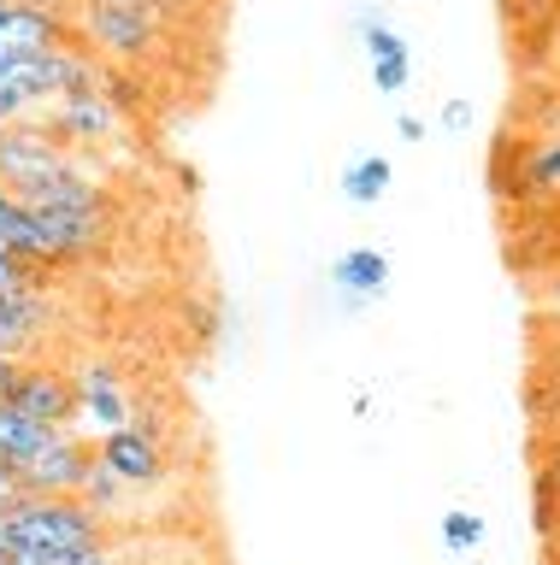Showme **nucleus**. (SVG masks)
I'll return each instance as SVG.
<instances>
[{
	"instance_id": "obj_1",
	"label": "nucleus",
	"mask_w": 560,
	"mask_h": 565,
	"mask_svg": "<svg viewBox=\"0 0 560 565\" xmlns=\"http://www.w3.org/2000/svg\"><path fill=\"white\" fill-rule=\"evenodd\" d=\"M47 554V559H77L107 547V519L89 501H47V494H24L19 507L7 512V554Z\"/></svg>"
},
{
	"instance_id": "obj_2",
	"label": "nucleus",
	"mask_w": 560,
	"mask_h": 565,
	"mask_svg": "<svg viewBox=\"0 0 560 565\" xmlns=\"http://www.w3.org/2000/svg\"><path fill=\"white\" fill-rule=\"evenodd\" d=\"M77 35L95 42V60H154L166 42L160 7H136V0H77Z\"/></svg>"
},
{
	"instance_id": "obj_3",
	"label": "nucleus",
	"mask_w": 560,
	"mask_h": 565,
	"mask_svg": "<svg viewBox=\"0 0 560 565\" xmlns=\"http://www.w3.org/2000/svg\"><path fill=\"white\" fill-rule=\"evenodd\" d=\"M95 459L107 466L118 483H125L130 494H142V489H160L166 477H171V454H166V430L154 418H136L125 424V430H113V436H101L95 441Z\"/></svg>"
},
{
	"instance_id": "obj_4",
	"label": "nucleus",
	"mask_w": 560,
	"mask_h": 565,
	"mask_svg": "<svg viewBox=\"0 0 560 565\" xmlns=\"http://www.w3.org/2000/svg\"><path fill=\"white\" fill-rule=\"evenodd\" d=\"M7 406L24 413L30 424H47V430H65L77 418V377L54 360H19V377L7 388Z\"/></svg>"
},
{
	"instance_id": "obj_5",
	"label": "nucleus",
	"mask_w": 560,
	"mask_h": 565,
	"mask_svg": "<svg viewBox=\"0 0 560 565\" xmlns=\"http://www.w3.org/2000/svg\"><path fill=\"white\" fill-rule=\"evenodd\" d=\"M83 42L72 12H42V7H19V0H0V71L7 65H24V60H42L54 47H72Z\"/></svg>"
},
{
	"instance_id": "obj_6",
	"label": "nucleus",
	"mask_w": 560,
	"mask_h": 565,
	"mask_svg": "<svg viewBox=\"0 0 560 565\" xmlns=\"http://www.w3.org/2000/svg\"><path fill=\"white\" fill-rule=\"evenodd\" d=\"M72 159L77 153L65 148L42 118L7 124V130H0V189H24V183H36V177H47V171L72 166Z\"/></svg>"
},
{
	"instance_id": "obj_7",
	"label": "nucleus",
	"mask_w": 560,
	"mask_h": 565,
	"mask_svg": "<svg viewBox=\"0 0 560 565\" xmlns=\"http://www.w3.org/2000/svg\"><path fill=\"white\" fill-rule=\"evenodd\" d=\"M89 471H95V448H89L83 436L60 430L54 448H42L19 477H24V494H47V501H83Z\"/></svg>"
},
{
	"instance_id": "obj_8",
	"label": "nucleus",
	"mask_w": 560,
	"mask_h": 565,
	"mask_svg": "<svg viewBox=\"0 0 560 565\" xmlns=\"http://www.w3.org/2000/svg\"><path fill=\"white\" fill-rule=\"evenodd\" d=\"M12 194H19L24 206H36V212H77V218H107L113 212V194L101 189V177H89L83 159H72V166L47 171V177H36V183H24Z\"/></svg>"
},
{
	"instance_id": "obj_9",
	"label": "nucleus",
	"mask_w": 560,
	"mask_h": 565,
	"mask_svg": "<svg viewBox=\"0 0 560 565\" xmlns=\"http://www.w3.org/2000/svg\"><path fill=\"white\" fill-rule=\"evenodd\" d=\"M42 124L77 153V148H101V141H113L118 130H125V113L107 100V88H89V95H60L42 113Z\"/></svg>"
},
{
	"instance_id": "obj_10",
	"label": "nucleus",
	"mask_w": 560,
	"mask_h": 565,
	"mask_svg": "<svg viewBox=\"0 0 560 565\" xmlns=\"http://www.w3.org/2000/svg\"><path fill=\"white\" fill-rule=\"evenodd\" d=\"M72 377H77V418H89V430L113 436V430H125V424H136V395H130V383L118 365L89 360V365H77Z\"/></svg>"
},
{
	"instance_id": "obj_11",
	"label": "nucleus",
	"mask_w": 560,
	"mask_h": 565,
	"mask_svg": "<svg viewBox=\"0 0 560 565\" xmlns=\"http://www.w3.org/2000/svg\"><path fill=\"white\" fill-rule=\"evenodd\" d=\"M330 289L342 295V307H372V300L390 295V254H378V247H348V254L330 265Z\"/></svg>"
},
{
	"instance_id": "obj_12",
	"label": "nucleus",
	"mask_w": 560,
	"mask_h": 565,
	"mask_svg": "<svg viewBox=\"0 0 560 565\" xmlns=\"http://www.w3.org/2000/svg\"><path fill=\"white\" fill-rule=\"evenodd\" d=\"M0 247L36 259L42 271H47V218H42L36 206H24L12 189H0Z\"/></svg>"
},
{
	"instance_id": "obj_13",
	"label": "nucleus",
	"mask_w": 560,
	"mask_h": 565,
	"mask_svg": "<svg viewBox=\"0 0 560 565\" xmlns=\"http://www.w3.org/2000/svg\"><path fill=\"white\" fill-rule=\"evenodd\" d=\"M390 183H395V166H390L383 153H366V159H355V166L342 171L348 206H378L383 194H390Z\"/></svg>"
},
{
	"instance_id": "obj_14",
	"label": "nucleus",
	"mask_w": 560,
	"mask_h": 565,
	"mask_svg": "<svg viewBox=\"0 0 560 565\" xmlns=\"http://www.w3.org/2000/svg\"><path fill=\"white\" fill-rule=\"evenodd\" d=\"M519 183L537 189V194H554V189H560V136H542V141H531V148H525Z\"/></svg>"
},
{
	"instance_id": "obj_15",
	"label": "nucleus",
	"mask_w": 560,
	"mask_h": 565,
	"mask_svg": "<svg viewBox=\"0 0 560 565\" xmlns=\"http://www.w3.org/2000/svg\"><path fill=\"white\" fill-rule=\"evenodd\" d=\"M360 42H366V60L383 65V60H413V47L401 42V30H390L378 12H360Z\"/></svg>"
},
{
	"instance_id": "obj_16",
	"label": "nucleus",
	"mask_w": 560,
	"mask_h": 565,
	"mask_svg": "<svg viewBox=\"0 0 560 565\" xmlns=\"http://www.w3.org/2000/svg\"><path fill=\"white\" fill-rule=\"evenodd\" d=\"M83 501H89V507L101 512V519H113L118 507H130V501H136V494H130V489L118 483V477H113V471H107V466H101V459H95L89 483H83Z\"/></svg>"
},
{
	"instance_id": "obj_17",
	"label": "nucleus",
	"mask_w": 560,
	"mask_h": 565,
	"mask_svg": "<svg viewBox=\"0 0 560 565\" xmlns=\"http://www.w3.org/2000/svg\"><path fill=\"white\" fill-rule=\"evenodd\" d=\"M484 542V519L478 512H443V547L448 554H472Z\"/></svg>"
},
{
	"instance_id": "obj_18",
	"label": "nucleus",
	"mask_w": 560,
	"mask_h": 565,
	"mask_svg": "<svg viewBox=\"0 0 560 565\" xmlns=\"http://www.w3.org/2000/svg\"><path fill=\"white\" fill-rule=\"evenodd\" d=\"M7 289H42V265L12 254V247H0V295Z\"/></svg>"
},
{
	"instance_id": "obj_19",
	"label": "nucleus",
	"mask_w": 560,
	"mask_h": 565,
	"mask_svg": "<svg viewBox=\"0 0 560 565\" xmlns=\"http://www.w3.org/2000/svg\"><path fill=\"white\" fill-rule=\"evenodd\" d=\"M408 77H413V60H383V65H372L378 95H401V88H408Z\"/></svg>"
},
{
	"instance_id": "obj_20",
	"label": "nucleus",
	"mask_w": 560,
	"mask_h": 565,
	"mask_svg": "<svg viewBox=\"0 0 560 565\" xmlns=\"http://www.w3.org/2000/svg\"><path fill=\"white\" fill-rule=\"evenodd\" d=\"M443 124H448V130H466V124H472V106H466L461 95L443 100Z\"/></svg>"
},
{
	"instance_id": "obj_21",
	"label": "nucleus",
	"mask_w": 560,
	"mask_h": 565,
	"mask_svg": "<svg viewBox=\"0 0 560 565\" xmlns=\"http://www.w3.org/2000/svg\"><path fill=\"white\" fill-rule=\"evenodd\" d=\"M65 565H130V559L113 554V547H95V554H77V559H65Z\"/></svg>"
},
{
	"instance_id": "obj_22",
	"label": "nucleus",
	"mask_w": 560,
	"mask_h": 565,
	"mask_svg": "<svg viewBox=\"0 0 560 565\" xmlns=\"http://www.w3.org/2000/svg\"><path fill=\"white\" fill-rule=\"evenodd\" d=\"M542 501H560V454L549 459V471H542Z\"/></svg>"
},
{
	"instance_id": "obj_23",
	"label": "nucleus",
	"mask_w": 560,
	"mask_h": 565,
	"mask_svg": "<svg viewBox=\"0 0 560 565\" xmlns=\"http://www.w3.org/2000/svg\"><path fill=\"white\" fill-rule=\"evenodd\" d=\"M395 130H401V136H408V141H419V136H425V118H413V113H401V118H395Z\"/></svg>"
},
{
	"instance_id": "obj_24",
	"label": "nucleus",
	"mask_w": 560,
	"mask_h": 565,
	"mask_svg": "<svg viewBox=\"0 0 560 565\" xmlns=\"http://www.w3.org/2000/svg\"><path fill=\"white\" fill-rule=\"evenodd\" d=\"M12 377H19V360H7V353H0V401H7V388H12Z\"/></svg>"
},
{
	"instance_id": "obj_25",
	"label": "nucleus",
	"mask_w": 560,
	"mask_h": 565,
	"mask_svg": "<svg viewBox=\"0 0 560 565\" xmlns=\"http://www.w3.org/2000/svg\"><path fill=\"white\" fill-rule=\"evenodd\" d=\"M136 7H160L166 12V7H178V0H136Z\"/></svg>"
},
{
	"instance_id": "obj_26",
	"label": "nucleus",
	"mask_w": 560,
	"mask_h": 565,
	"mask_svg": "<svg viewBox=\"0 0 560 565\" xmlns=\"http://www.w3.org/2000/svg\"><path fill=\"white\" fill-rule=\"evenodd\" d=\"M0 565H7V554H0Z\"/></svg>"
}]
</instances>
